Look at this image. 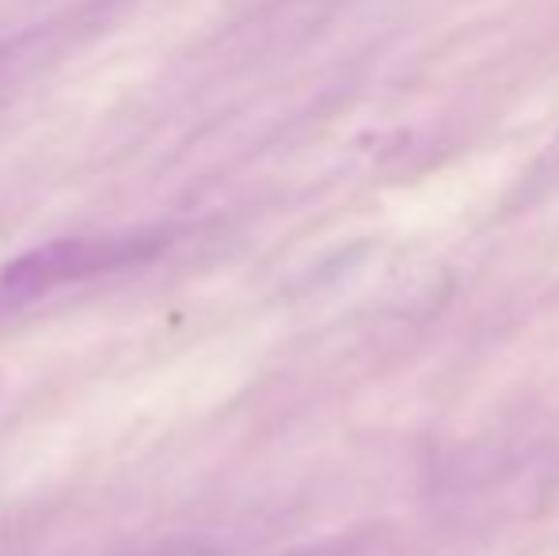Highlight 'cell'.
Here are the masks:
<instances>
[{
	"label": "cell",
	"instance_id": "1",
	"mask_svg": "<svg viewBox=\"0 0 559 556\" xmlns=\"http://www.w3.org/2000/svg\"><path fill=\"white\" fill-rule=\"evenodd\" d=\"M164 248L160 233H96V237H61L15 256L0 271V305H27L69 282L99 279L111 271L156 260Z\"/></svg>",
	"mask_w": 559,
	"mask_h": 556
},
{
	"label": "cell",
	"instance_id": "2",
	"mask_svg": "<svg viewBox=\"0 0 559 556\" xmlns=\"http://www.w3.org/2000/svg\"><path fill=\"white\" fill-rule=\"evenodd\" d=\"M289 556H317V553H289Z\"/></svg>",
	"mask_w": 559,
	"mask_h": 556
}]
</instances>
